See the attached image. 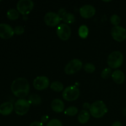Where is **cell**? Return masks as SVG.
<instances>
[{"label": "cell", "mask_w": 126, "mask_h": 126, "mask_svg": "<svg viewBox=\"0 0 126 126\" xmlns=\"http://www.w3.org/2000/svg\"><path fill=\"white\" fill-rule=\"evenodd\" d=\"M11 91L17 97L23 98L29 94L30 84L27 79L18 78L16 79L11 84Z\"/></svg>", "instance_id": "obj_1"}, {"label": "cell", "mask_w": 126, "mask_h": 126, "mask_svg": "<svg viewBox=\"0 0 126 126\" xmlns=\"http://www.w3.org/2000/svg\"><path fill=\"white\" fill-rule=\"evenodd\" d=\"M90 113L95 118H101L108 112V108L105 103L101 100L96 101L91 105Z\"/></svg>", "instance_id": "obj_2"}, {"label": "cell", "mask_w": 126, "mask_h": 126, "mask_svg": "<svg viewBox=\"0 0 126 126\" xmlns=\"http://www.w3.org/2000/svg\"><path fill=\"white\" fill-rule=\"evenodd\" d=\"M124 62V56L119 51H114L108 57L107 63L110 68L116 69L120 67Z\"/></svg>", "instance_id": "obj_3"}, {"label": "cell", "mask_w": 126, "mask_h": 126, "mask_svg": "<svg viewBox=\"0 0 126 126\" xmlns=\"http://www.w3.org/2000/svg\"><path fill=\"white\" fill-rule=\"evenodd\" d=\"M30 107V103L28 100L24 98H20L14 104V111L18 115L23 116L28 112Z\"/></svg>", "instance_id": "obj_4"}, {"label": "cell", "mask_w": 126, "mask_h": 126, "mask_svg": "<svg viewBox=\"0 0 126 126\" xmlns=\"http://www.w3.org/2000/svg\"><path fill=\"white\" fill-rule=\"evenodd\" d=\"M79 94V90L76 86H69L63 90L62 97L65 100L72 102L78 98Z\"/></svg>", "instance_id": "obj_5"}, {"label": "cell", "mask_w": 126, "mask_h": 126, "mask_svg": "<svg viewBox=\"0 0 126 126\" xmlns=\"http://www.w3.org/2000/svg\"><path fill=\"white\" fill-rule=\"evenodd\" d=\"M82 67V63L79 59H75L69 62L65 66L64 71L66 75H71L79 71Z\"/></svg>", "instance_id": "obj_6"}, {"label": "cell", "mask_w": 126, "mask_h": 126, "mask_svg": "<svg viewBox=\"0 0 126 126\" xmlns=\"http://www.w3.org/2000/svg\"><path fill=\"white\" fill-rule=\"evenodd\" d=\"M34 7V2L31 0H20L18 1L17 9L18 12L23 16H27Z\"/></svg>", "instance_id": "obj_7"}, {"label": "cell", "mask_w": 126, "mask_h": 126, "mask_svg": "<svg viewBox=\"0 0 126 126\" xmlns=\"http://www.w3.org/2000/svg\"><path fill=\"white\" fill-rule=\"evenodd\" d=\"M71 30L70 26L66 23L59 25L57 29V34L62 41H67L71 36Z\"/></svg>", "instance_id": "obj_8"}, {"label": "cell", "mask_w": 126, "mask_h": 126, "mask_svg": "<svg viewBox=\"0 0 126 126\" xmlns=\"http://www.w3.org/2000/svg\"><path fill=\"white\" fill-rule=\"evenodd\" d=\"M44 20L47 25L54 27L58 25L62 19L58 14L53 12H49L44 16Z\"/></svg>", "instance_id": "obj_9"}, {"label": "cell", "mask_w": 126, "mask_h": 126, "mask_svg": "<svg viewBox=\"0 0 126 126\" xmlns=\"http://www.w3.org/2000/svg\"><path fill=\"white\" fill-rule=\"evenodd\" d=\"M111 34L115 41L123 42L126 39V30L121 26H115L112 28Z\"/></svg>", "instance_id": "obj_10"}, {"label": "cell", "mask_w": 126, "mask_h": 126, "mask_svg": "<svg viewBox=\"0 0 126 126\" xmlns=\"http://www.w3.org/2000/svg\"><path fill=\"white\" fill-rule=\"evenodd\" d=\"M33 84L34 89L38 91L46 89L49 87V79L46 76H38L34 79Z\"/></svg>", "instance_id": "obj_11"}, {"label": "cell", "mask_w": 126, "mask_h": 126, "mask_svg": "<svg viewBox=\"0 0 126 126\" xmlns=\"http://www.w3.org/2000/svg\"><path fill=\"white\" fill-rule=\"evenodd\" d=\"M14 31L11 25L7 23H0V37L7 39L13 36Z\"/></svg>", "instance_id": "obj_12"}, {"label": "cell", "mask_w": 126, "mask_h": 126, "mask_svg": "<svg viewBox=\"0 0 126 126\" xmlns=\"http://www.w3.org/2000/svg\"><path fill=\"white\" fill-rule=\"evenodd\" d=\"M79 14L83 18H90L93 17L95 14V9L92 5H84L80 8Z\"/></svg>", "instance_id": "obj_13"}, {"label": "cell", "mask_w": 126, "mask_h": 126, "mask_svg": "<svg viewBox=\"0 0 126 126\" xmlns=\"http://www.w3.org/2000/svg\"><path fill=\"white\" fill-rule=\"evenodd\" d=\"M14 109L13 104L11 102H4L0 105V114L4 116L9 115Z\"/></svg>", "instance_id": "obj_14"}, {"label": "cell", "mask_w": 126, "mask_h": 126, "mask_svg": "<svg viewBox=\"0 0 126 126\" xmlns=\"http://www.w3.org/2000/svg\"><path fill=\"white\" fill-rule=\"evenodd\" d=\"M52 110L55 113H62L63 111L65 105L63 102L59 98H55L52 101L51 103Z\"/></svg>", "instance_id": "obj_15"}, {"label": "cell", "mask_w": 126, "mask_h": 126, "mask_svg": "<svg viewBox=\"0 0 126 126\" xmlns=\"http://www.w3.org/2000/svg\"><path fill=\"white\" fill-rule=\"evenodd\" d=\"M111 76L113 81L118 84H122L125 81V75L121 70H116L114 71Z\"/></svg>", "instance_id": "obj_16"}, {"label": "cell", "mask_w": 126, "mask_h": 126, "mask_svg": "<svg viewBox=\"0 0 126 126\" xmlns=\"http://www.w3.org/2000/svg\"><path fill=\"white\" fill-rule=\"evenodd\" d=\"M90 119V114L87 110H82L79 112L78 116V122L81 124H84L87 123Z\"/></svg>", "instance_id": "obj_17"}, {"label": "cell", "mask_w": 126, "mask_h": 126, "mask_svg": "<svg viewBox=\"0 0 126 126\" xmlns=\"http://www.w3.org/2000/svg\"><path fill=\"white\" fill-rule=\"evenodd\" d=\"M7 17L11 20H15L19 18V12L15 9H11L7 12Z\"/></svg>", "instance_id": "obj_18"}, {"label": "cell", "mask_w": 126, "mask_h": 126, "mask_svg": "<svg viewBox=\"0 0 126 126\" xmlns=\"http://www.w3.org/2000/svg\"><path fill=\"white\" fill-rule=\"evenodd\" d=\"M62 20L65 22L66 24H71L73 22H75L76 20V17L74 16V14L71 13H67L66 12L62 17Z\"/></svg>", "instance_id": "obj_19"}, {"label": "cell", "mask_w": 126, "mask_h": 126, "mask_svg": "<svg viewBox=\"0 0 126 126\" xmlns=\"http://www.w3.org/2000/svg\"><path fill=\"white\" fill-rule=\"evenodd\" d=\"M28 102L30 104L34 105H38L41 103L42 100L40 96L37 94H32L29 96L28 98Z\"/></svg>", "instance_id": "obj_20"}, {"label": "cell", "mask_w": 126, "mask_h": 126, "mask_svg": "<svg viewBox=\"0 0 126 126\" xmlns=\"http://www.w3.org/2000/svg\"><path fill=\"white\" fill-rule=\"evenodd\" d=\"M89 34V28L85 25H82L78 30V34L81 38L85 39L87 37Z\"/></svg>", "instance_id": "obj_21"}, {"label": "cell", "mask_w": 126, "mask_h": 126, "mask_svg": "<svg viewBox=\"0 0 126 126\" xmlns=\"http://www.w3.org/2000/svg\"><path fill=\"white\" fill-rule=\"evenodd\" d=\"M63 85L59 81H54L50 84V88L55 92H61L63 90Z\"/></svg>", "instance_id": "obj_22"}, {"label": "cell", "mask_w": 126, "mask_h": 126, "mask_svg": "<svg viewBox=\"0 0 126 126\" xmlns=\"http://www.w3.org/2000/svg\"><path fill=\"white\" fill-rule=\"evenodd\" d=\"M78 112V110L76 107L71 106L66 108V110L65 111V114L70 116H73L77 114Z\"/></svg>", "instance_id": "obj_23"}, {"label": "cell", "mask_w": 126, "mask_h": 126, "mask_svg": "<svg viewBox=\"0 0 126 126\" xmlns=\"http://www.w3.org/2000/svg\"><path fill=\"white\" fill-rule=\"evenodd\" d=\"M111 75L112 71L111 68H106L101 73V76H102V78L105 79H108Z\"/></svg>", "instance_id": "obj_24"}, {"label": "cell", "mask_w": 126, "mask_h": 126, "mask_svg": "<svg viewBox=\"0 0 126 126\" xmlns=\"http://www.w3.org/2000/svg\"><path fill=\"white\" fill-rule=\"evenodd\" d=\"M83 68L85 71H86L88 73H92L95 70V67L94 65L92 63H87L85 64L84 65Z\"/></svg>", "instance_id": "obj_25"}, {"label": "cell", "mask_w": 126, "mask_h": 126, "mask_svg": "<svg viewBox=\"0 0 126 126\" xmlns=\"http://www.w3.org/2000/svg\"><path fill=\"white\" fill-rule=\"evenodd\" d=\"M110 22L111 23V24L114 25V27H115V26H118V25H119L121 22V18L118 16V15L114 14L111 17Z\"/></svg>", "instance_id": "obj_26"}, {"label": "cell", "mask_w": 126, "mask_h": 126, "mask_svg": "<svg viewBox=\"0 0 126 126\" xmlns=\"http://www.w3.org/2000/svg\"><path fill=\"white\" fill-rule=\"evenodd\" d=\"M46 126H63L62 123L57 119H53L49 121Z\"/></svg>", "instance_id": "obj_27"}, {"label": "cell", "mask_w": 126, "mask_h": 126, "mask_svg": "<svg viewBox=\"0 0 126 126\" xmlns=\"http://www.w3.org/2000/svg\"><path fill=\"white\" fill-rule=\"evenodd\" d=\"M14 31L15 34H16L17 35H21L25 32V29L22 26L18 25L15 27Z\"/></svg>", "instance_id": "obj_28"}, {"label": "cell", "mask_w": 126, "mask_h": 126, "mask_svg": "<svg viewBox=\"0 0 126 126\" xmlns=\"http://www.w3.org/2000/svg\"><path fill=\"white\" fill-rule=\"evenodd\" d=\"M29 126H43V123L39 121H34L31 123Z\"/></svg>", "instance_id": "obj_29"}, {"label": "cell", "mask_w": 126, "mask_h": 126, "mask_svg": "<svg viewBox=\"0 0 126 126\" xmlns=\"http://www.w3.org/2000/svg\"><path fill=\"white\" fill-rule=\"evenodd\" d=\"M49 120V116L47 115H44L42 116L41 118V123H47Z\"/></svg>", "instance_id": "obj_30"}, {"label": "cell", "mask_w": 126, "mask_h": 126, "mask_svg": "<svg viewBox=\"0 0 126 126\" xmlns=\"http://www.w3.org/2000/svg\"><path fill=\"white\" fill-rule=\"evenodd\" d=\"M82 107L84 109H86V110L87 109H90V107H91V105L89 103H87V102H85L83 105H82Z\"/></svg>", "instance_id": "obj_31"}, {"label": "cell", "mask_w": 126, "mask_h": 126, "mask_svg": "<svg viewBox=\"0 0 126 126\" xmlns=\"http://www.w3.org/2000/svg\"><path fill=\"white\" fill-rule=\"evenodd\" d=\"M111 126H123V125H122L120 121H117L114 122V123H113V124H112Z\"/></svg>", "instance_id": "obj_32"}, {"label": "cell", "mask_w": 126, "mask_h": 126, "mask_svg": "<svg viewBox=\"0 0 126 126\" xmlns=\"http://www.w3.org/2000/svg\"><path fill=\"white\" fill-rule=\"evenodd\" d=\"M123 114H124V115L126 116V108H124V109H123Z\"/></svg>", "instance_id": "obj_33"}]
</instances>
